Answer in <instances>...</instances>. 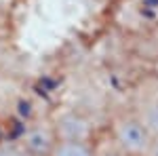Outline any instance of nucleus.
<instances>
[{
    "label": "nucleus",
    "instance_id": "nucleus-1",
    "mask_svg": "<svg viewBox=\"0 0 158 156\" xmlns=\"http://www.w3.org/2000/svg\"><path fill=\"white\" fill-rule=\"evenodd\" d=\"M108 133L110 144L124 156H146L154 137L135 112H124L114 116Z\"/></svg>",
    "mask_w": 158,
    "mask_h": 156
},
{
    "label": "nucleus",
    "instance_id": "nucleus-4",
    "mask_svg": "<svg viewBox=\"0 0 158 156\" xmlns=\"http://www.w3.org/2000/svg\"><path fill=\"white\" fill-rule=\"evenodd\" d=\"M97 144L86 139H57L49 156H95Z\"/></svg>",
    "mask_w": 158,
    "mask_h": 156
},
{
    "label": "nucleus",
    "instance_id": "nucleus-8",
    "mask_svg": "<svg viewBox=\"0 0 158 156\" xmlns=\"http://www.w3.org/2000/svg\"><path fill=\"white\" fill-rule=\"evenodd\" d=\"M146 156H158V135L152 137V144H150V148H148Z\"/></svg>",
    "mask_w": 158,
    "mask_h": 156
},
{
    "label": "nucleus",
    "instance_id": "nucleus-6",
    "mask_svg": "<svg viewBox=\"0 0 158 156\" xmlns=\"http://www.w3.org/2000/svg\"><path fill=\"white\" fill-rule=\"evenodd\" d=\"M0 156H32V154L15 137V139H0Z\"/></svg>",
    "mask_w": 158,
    "mask_h": 156
},
{
    "label": "nucleus",
    "instance_id": "nucleus-2",
    "mask_svg": "<svg viewBox=\"0 0 158 156\" xmlns=\"http://www.w3.org/2000/svg\"><path fill=\"white\" fill-rule=\"evenodd\" d=\"M17 139L32 156H49V152L57 141V133H55L53 122H34L25 127Z\"/></svg>",
    "mask_w": 158,
    "mask_h": 156
},
{
    "label": "nucleus",
    "instance_id": "nucleus-3",
    "mask_svg": "<svg viewBox=\"0 0 158 156\" xmlns=\"http://www.w3.org/2000/svg\"><path fill=\"white\" fill-rule=\"evenodd\" d=\"M55 133H57V139H86V141H93V124L76 114V112H68V114H61L59 118L53 122Z\"/></svg>",
    "mask_w": 158,
    "mask_h": 156
},
{
    "label": "nucleus",
    "instance_id": "nucleus-5",
    "mask_svg": "<svg viewBox=\"0 0 158 156\" xmlns=\"http://www.w3.org/2000/svg\"><path fill=\"white\" fill-rule=\"evenodd\" d=\"M135 114L141 118L152 135H158V97L154 99H146L139 108L135 110Z\"/></svg>",
    "mask_w": 158,
    "mask_h": 156
},
{
    "label": "nucleus",
    "instance_id": "nucleus-7",
    "mask_svg": "<svg viewBox=\"0 0 158 156\" xmlns=\"http://www.w3.org/2000/svg\"><path fill=\"white\" fill-rule=\"evenodd\" d=\"M95 156H124V154H120V152H118V150L108 141V145H97Z\"/></svg>",
    "mask_w": 158,
    "mask_h": 156
}]
</instances>
